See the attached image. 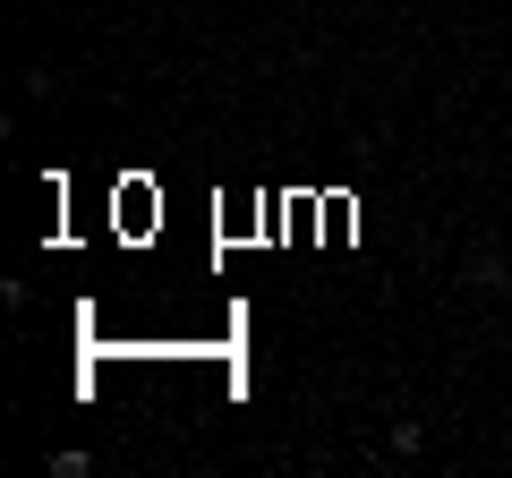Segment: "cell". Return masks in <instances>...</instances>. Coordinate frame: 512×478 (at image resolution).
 Returning <instances> with one entry per match:
<instances>
[{
  "label": "cell",
  "instance_id": "1",
  "mask_svg": "<svg viewBox=\"0 0 512 478\" xmlns=\"http://www.w3.org/2000/svg\"><path fill=\"white\" fill-rule=\"evenodd\" d=\"M419 444H427V427H419V419H393V461H410Z\"/></svg>",
  "mask_w": 512,
  "mask_h": 478
},
{
  "label": "cell",
  "instance_id": "2",
  "mask_svg": "<svg viewBox=\"0 0 512 478\" xmlns=\"http://www.w3.org/2000/svg\"><path fill=\"white\" fill-rule=\"evenodd\" d=\"M504 299H512V274H504Z\"/></svg>",
  "mask_w": 512,
  "mask_h": 478
}]
</instances>
